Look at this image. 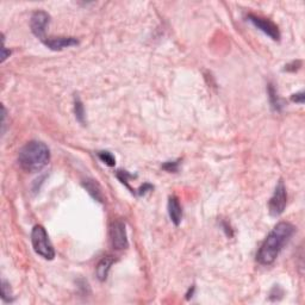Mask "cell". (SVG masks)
I'll return each mask as SVG.
<instances>
[{"label": "cell", "instance_id": "1", "mask_svg": "<svg viewBox=\"0 0 305 305\" xmlns=\"http://www.w3.org/2000/svg\"><path fill=\"white\" fill-rule=\"evenodd\" d=\"M295 232V226L291 223L280 222L278 223L272 231L267 235L265 241L261 245L257 254L258 262L263 266L272 265L277 260L278 255L289 242Z\"/></svg>", "mask_w": 305, "mask_h": 305}, {"label": "cell", "instance_id": "5", "mask_svg": "<svg viewBox=\"0 0 305 305\" xmlns=\"http://www.w3.org/2000/svg\"><path fill=\"white\" fill-rule=\"evenodd\" d=\"M110 242L116 251H123L129 247L126 223L123 220L115 219L110 224Z\"/></svg>", "mask_w": 305, "mask_h": 305}, {"label": "cell", "instance_id": "10", "mask_svg": "<svg viewBox=\"0 0 305 305\" xmlns=\"http://www.w3.org/2000/svg\"><path fill=\"white\" fill-rule=\"evenodd\" d=\"M115 262V259L112 257H105L103 258L97 265V269H95V273H97V277L100 281H105L107 279V275H109L110 269H111V266Z\"/></svg>", "mask_w": 305, "mask_h": 305}, {"label": "cell", "instance_id": "12", "mask_svg": "<svg viewBox=\"0 0 305 305\" xmlns=\"http://www.w3.org/2000/svg\"><path fill=\"white\" fill-rule=\"evenodd\" d=\"M268 95H269V101H271V105L273 107V110H275V111H280L283 105H281V101L278 97L277 89H275V87L273 86L272 84H269L268 85Z\"/></svg>", "mask_w": 305, "mask_h": 305}, {"label": "cell", "instance_id": "4", "mask_svg": "<svg viewBox=\"0 0 305 305\" xmlns=\"http://www.w3.org/2000/svg\"><path fill=\"white\" fill-rule=\"evenodd\" d=\"M287 204V193L286 187L283 180H279L278 185L275 186V190L273 196L268 202V211L269 215L273 217L280 216L285 211Z\"/></svg>", "mask_w": 305, "mask_h": 305}, {"label": "cell", "instance_id": "19", "mask_svg": "<svg viewBox=\"0 0 305 305\" xmlns=\"http://www.w3.org/2000/svg\"><path fill=\"white\" fill-rule=\"evenodd\" d=\"M153 186L152 185H149V184H144L143 186H142L141 188H139V191H138V194L139 196H143V194H146L148 191H152L153 190Z\"/></svg>", "mask_w": 305, "mask_h": 305}, {"label": "cell", "instance_id": "13", "mask_svg": "<svg viewBox=\"0 0 305 305\" xmlns=\"http://www.w3.org/2000/svg\"><path fill=\"white\" fill-rule=\"evenodd\" d=\"M74 113L77 120L80 122L81 124L85 123V107H84L83 101L79 97H74Z\"/></svg>", "mask_w": 305, "mask_h": 305}, {"label": "cell", "instance_id": "15", "mask_svg": "<svg viewBox=\"0 0 305 305\" xmlns=\"http://www.w3.org/2000/svg\"><path fill=\"white\" fill-rule=\"evenodd\" d=\"M98 158H99L101 161L106 165V166H109V167L115 166L116 159L110 152H99L98 153Z\"/></svg>", "mask_w": 305, "mask_h": 305}, {"label": "cell", "instance_id": "7", "mask_svg": "<svg viewBox=\"0 0 305 305\" xmlns=\"http://www.w3.org/2000/svg\"><path fill=\"white\" fill-rule=\"evenodd\" d=\"M50 22V16L45 11H36L33 13L30 20V28L33 34L41 41L45 40V30Z\"/></svg>", "mask_w": 305, "mask_h": 305}, {"label": "cell", "instance_id": "17", "mask_svg": "<svg viewBox=\"0 0 305 305\" xmlns=\"http://www.w3.org/2000/svg\"><path fill=\"white\" fill-rule=\"evenodd\" d=\"M291 100L293 101V103L303 104L304 103V92H299V93H296V94H292Z\"/></svg>", "mask_w": 305, "mask_h": 305}, {"label": "cell", "instance_id": "14", "mask_svg": "<svg viewBox=\"0 0 305 305\" xmlns=\"http://www.w3.org/2000/svg\"><path fill=\"white\" fill-rule=\"evenodd\" d=\"M1 297L5 302H12L13 301V296L12 291H11L10 284L7 283L6 280L1 281Z\"/></svg>", "mask_w": 305, "mask_h": 305}, {"label": "cell", "instance_id": "8", "mask_svg": "<svg viewBox=\"0 0 305 305\" xmlns=\"http://www.w3.org/2000/svg\"><path fill=\"white\" fill-rule=\"evenodd\" d=\"M44 44L51 50H63V49L69 48V46H74L79 44V41L75 37H49L42 41Z\"/></svg>", "mask_w": 305, "mask_h": 305}, {"label": "cell", "instance_id": "2", "mask_svg": "<svg viewBox=\"0 0 305 305\" xmlns=\"http://www.w3.org/2000/svg\"><path fill=\"white\" fill-rule=\"evenodd\" d=\"M50 160V150L45 143L40 141H30L18 154L19 166L30 173L40 172Z\"/></svg>", "mask_w": 305, "mask_h": 305}, {"label": "cell", "instance_id": "18", "mask_svg": "<svg viewBox=\"0 0 305 305\" xmlns=\"http://www.w3.org/2000/svg\"><path fill=\"white\" fill-rule=\"evenodd\" d=\"M301 61H297V62H292V63H290V65H287V66H285L286 68H285V71H287V72H296L297 71V69L299 68V67H301Z\"/></svg>", "mask_w": 305, "mask_h": 305}, {"label": "cell", "instance_id": "6", "mask_svg": "<svg viewBox=\"0 0 305 305\" xmlns=\"http://www.w3.org/2000/svg\"><path fill=\"white\" fill-rule=\"evenodd\" d=\"M247 18H248L249 22H251L255 28H258L260 31H262L269 39H272L273 41L280 40V33H279L278 27L269 19L262 18V17H259L253 13H249Z\"/></svg>", "mask_w": 305, "mask_h": 305}, {"label": "cell", "instance_id": "16", "mask_svg": "<svg viewBox=\"0 0 305 305\" xmlns=\"http://www.w3.org/2000/svg\"><path fill=\"white\" fill-rule=\"evenodd\" d=\"M179 165H180V160H176V161H168L162 165V168H164L165 171H167V172L175 173L178 172Z\"/></svg>", "mask_w": 305, "mask_h": 305}, {"label": "cell", "instance_id": "9", "mask_svg": "<svg viewBox=\"0 0 305 305\" xmlns=\"http://www.w3.org/2000/svg\"><path fill=\"white\" fill-rule=\"evenodd\" d=\"M168 215H170V218L172 220V223L174 225L178 226L180 223H181L182 219V209L181 205H180L179 199L176 197H170L168 199Z\"/></svg>", "mask_w": 305, "mask_h": 305}, {"label": "cell", "instance_id": "3", "mask_svg": "<svg viewBox=\"0 0 305 305\" xmlns=\"http://www.w3.org/2000/svg\"><path fill=\"white\" fill-rule=\"evenodd\" d=\"M31 243L34 251L45 260H53L55 258V249L49 240L48 232L42 225H35L31 231Z\"/></svg>", "mask_w": 305, "mask_h": 305}, {"label": "cell", "instance_id": "11", "mask_svg": "<svg viewBox=\"0 0 305 305\" xmlns=\"http://www.w3.org/2000/svg\"><path fill=\"white\" fill-rule=\"evenodd\" d=\"M84 187L86 188V191L88 192L91 196L94 198L97 202L103 203V192H101V188L100 186L97 184V182L94 181V180H85V181L83 182Z\"/></svg>", "mask_w": 305, "mask_h": 305}]
</instances>
